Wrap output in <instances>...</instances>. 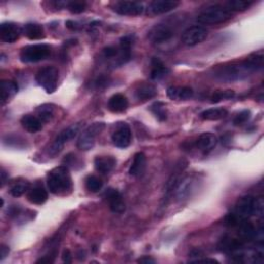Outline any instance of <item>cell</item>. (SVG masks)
I'll use <instances>...</instances> for the list:
<instances>
[{"label": "cell", "mask_w": 264, "mask_h": 264, "mask_svg": "<svg viewBox=\"0 0 264 264\" xmlns=\"http://www.w3.org/2000/svg\"><path fill=\"white\" fill-rule=\"evenodd\" d=\"M263 67V53L259 52L246 60L224 65L216 70V77L224 82H234L243 80L251 73L258 71Z\"/></svg>", "instance_id": "obj_1"}, {"label": "cell", "mask_w": 264, "mask_h": 264, "mask_svg": "<svg viewBox=\"0 0 264 264\" xmlns=\"http://www.w3.org/2000/svg\"><path fill=\"white\" fill-rule=\"evenodd\" d=\"M47 185L50 192L56 195H63L72 188V180L66 166H59L52 169L47 177Z\"/></svg>", "instance_id": "obj_2"}, {"label": "cell", "mask_w": 264, "mask_h": 264, "mask_svg": "<svg viewBox=\"0 0 264 264\" xmlns=\"http://www.w3.org/2000/svg\"><path fill=\"white\" fill-rule=\"evenodd\" d=\"M264 212V202L262 197L255 198L246 195L237 200L233 214L240 220H247L253 216H262Z\"/></svg>", "instance_id": "obj_3"}, {"label": "cell", "mask_w": 264, "mask_h": 264, "mask_svg": "<svg viewBox=\"0 0 264 264\" xmlns=\"http://www.w3.org/2000/svg\"><path fill=\"white\" fill-rule=\"evenodd\" d=\"M232 18V12H230L227 8L215 5L207 7L204 11H202L198 17L197 21L202 24H220L224 23Z\"/></svg>", "instance_id": "obj_4"}, {"label": "cell", "mask_w": 264, "mask_h": 264, "mask_svg": "<svg viewBox=\"0 0 264 264\" xmlns=\"http://www.w3.org/2000/svg\"><path fill=\"white\" fill-rule=\"evenodd\" d=\"M51 54V47L47 43H35L24 47L20 52V59L24 63H35L47 59Z\"/></svg>", "instance_id": "obj_5"}, {"label": "cell", "mask_w": 264, "mask_h": 264, "mask_svg": "<svg viewBox=\"0 0 264 264\" xmlns=\"http://www.w3.org/2000/svg\"><path fill=\"white\" fill-rule=\"evenodd\" d=\"M37 84L46 90L47 93H54L57 89L59 71L56 67L47 66L41 68L36 74Z\"/></svg>", "instance_id": "obj_6"}, {"label": "cell", "mask_w": 264, "mask_h": 264, "mask_svg": "<svg viewBox=\"0 0 264 264\" xmlns=\"http://www.w3.org/2000/svg\"><path fill=\"white\" fill-rule=\"evenodd\" d=\"M105 128V124L101 122H96L87 127L78 138L77 148L83 151H88L92 149L95 145L97 137Z\"/></svg>", "instance_id": "obj_7"}, {"label": "cell", "mask_w": 264, "mask_h": 264, "mask_svg": "<svg viewBox=\"0 0 264 264\" xmlns=\"http://www.w3.org/2000/svg\"><path fill=\"white\" fill-rule=\"evenodd\" d=\"M81 127H82L81 123H77V124H73V125L69 126L68 128L64 129L62 132H60L59 136L55 139L54 143L52 144V146L49 150V155L56 156L57 154H59L62 151L64 145L66 143H68L70 140L74 139L78 135V132H80V130H81Z\"/></svg>", "instance_id": "obj_8"}, {"label": "cell", "mask_w": 264, "mask_h": 264, "mask_svg": "<svg viewBox=\"0 0 264 264\" xmlns=\"http://www.w3.org/2000/svg\"><path fill=\"white\" fill-rule=\"evenodd\" d=\"M207 35L208 32L204 27H201V26H192V27L187 28L183 32L181 39L185 46L193 47L204 41Z\"/></svg>", "instance_id": "obj_9"}, {"label": "cell", "mask_w": 264, "mask_h": 264, "mask_svg": "<svg viewBox=\"0 0 264 264\" xmlns=\"http://www.w3.org/2000/svg\"><path fill=\"white\" fill-rule=\"evenodd\" d=\"M131 139H132V134L129 125L127 123L118 124L116 130L112 135V141L114 145L118 148L125 149L129 147V145L131 144Z\"/></svg>", "instance_id": "obj_10"}, {"label": "cell", "mask_w": 264, "mask_h": 264, "mask_svg": "<svg viewBox=\"0 0 264 264\" xmlns=\"http://www.w3.org/2000/svg\"><path fill=\"white\" fill-rule=\"evenodd\" d=\"M22 33L23 29L15 23L5 22L0 25V39L4 42L13 43L20 38Z\"/></svg>", "instance_id": "obj_11"}, {"label": "cell", "mask_w": 264, "mask_h": 264, "mask_svg": "<svg viewBox=\"0 0 264 264\" xmlns=\"http://www.w3.org/2000/svg\"><path fill=\"white\" fill-rule=\"evenodd\" d=\"M173 36L172 29L167 25H156L150 30L149 38L152 42L160 45L168 41Z\"/></svg>", "instance_id": "obj_12"}, {"label": "cell", "mask_w": 264, "mask_h": 264, "mask_svg": "<svg viewBox=\"0 0 264 264\" xmlns=\"http://www.w3.org/2000/svg\"><path fill=\"white\" fill-rule=\"evenodd\" d=\"M115 12L122 16H141L145 12V6L137 2H121L115 6Z\"/></svg>", "instance_id": "obj_13"}, {"label": "cell", "mask_w": 264, "mask_h": 264, "mask_svg": "<svg viewBox=\"0 0 264 264\" xmlns=\"http://www.w3.org/2000/svg\"><path fill=\"white\" fill-rule=\"evenodd\" d=\"M195 180L192 177L184 178L183 180L179 181L178 185L174 188V195L178 200L187 199L192 192L194 191L195 187Z\"/></svg>", "instance_id": "obj_14"}, {"label": "cell", "mask_w": 264, "mask_h": 264, "mask_svg": "<svg viewBox=\"0 0 264 264\" xmlns=\"http://www.w3.org/2000/svg\"><path fill=\"white\" fill-rule=\"evenodd\" d=\"M105 199L109 202L110 208L112 212L117 213V214H122L125 212V202L123 200V197L121 195V193L113 188L108 189L105 191Z\"/></svg>", "instance_id": "obj_15"}, {"label": "cell", "mask_w": 264, "mask_h": 264, "mask_svg": "<svg viewBox=\"0 0 264 264\" xmlns=\"http://www.w3.org/2000/svg\"><path fill=\"white\" fill-rule=\"evenodd\" d=\"M117 160L113 156H97L94 160L95 169L102 174L110 173L115 168Z\"/></svg>", "instance_id": "obj_16"}, {"label": "cell", "mask_w": 264, "mask_h": 264, "mask_svg": "<svg viewBox=\"0 0 264 264\" xmlns=\"http://www.w3.org/2000/svg\"><path fill=\"white\" fill-rule=\"evenodd\" d=\"M179 5V2H173V0H157L150 4L149 11L153 15H161L174 10Z\"/></svg>", "instance_id": "obj_17"}, {"label": "cell", "mask_w": 264, "mask_h": 264, "mask_svg": "<svg viewBox=\"0 0 264 264\" xmlns=\"http://www.w3.org/2000/svg\"><path fill=\"white\" fill-rule=\"evenodd\" d=\"M217 144L218 138L214 134H210V132H204V134L200 135L196 142L197 148L203 153L210 152L213 149H215Z\"/></svg>", "instance_id": "obj_18"}, {"label": "cell", "mask_w": 264, "mask_h": 264, "mask_svg": "<svg viewBox=\"0 0 264 264\" xmlns=\"http://www.w3.org/2000/svg\"><path fill=\"white\" fill-rule=\"evenodd\" d=\"M128 105L127 97L121 93L113 95L108 102V108L113 113H123L128 109Z\"/></svg>", "instance_id": "obj_19"}, {"label": "cell", "mask_w": 264, "mask_h": 264, "mask_svg": "<svg viewBox=\"0 0 264 264\" xmlns=\"http://www.w3.org/2000/svg\"><path fill=\"white\" fill-rule=\"evenodd\" d=\"M146 164H147L146 155L142 152L137 153L134 157V161H132L131 166L129 168V174L135 178L141 177L145 172Z\"/></svg>", "instance_id": "obj_20"}, {"label": "cell", "mask_w": 264, "mask_h": 264, "mask_svg": "<svg viewBox=\"0 0 264 264\" xmlns=\"http://www.w3.org/2000/svg\"><path fill=\"white\" fill-rule=\"evenodd\" d=\"M194 91L190 87L171 86L167 89V96L172 100H187L192 98Z\"/></svg>", "instance_id": "obj_21"}, {"label": "cell", "mask_w": 264, "mask_h": 264, "mask_svg": "<svg viewBox=\"0 0 264 264\" xmlns=\"http://www.w3.org/2000/svg\"><path fill=\"white\" fill-rule=\"evenodd\" d=\"M236 227L239 228V236L242 242H248V241L255 240L257 229L248 219L243 220Z\"/></svg>", "instance_id": "obj_22"}, {"label": "cell", "mask_w": 264, "mask_h": 264, "mask_svg": "<svg viewBox=\"0 0 264 264\" xmlns=\"http://www.w3.org/2000/svg\"><path fill=\"white\" fill-rule=\"evenodd\" d=\"M21 124L23 128L30 132V134H36V132L40 131L42 129V123L41 121L33 115H25L21 119Z\"/></svg>", "instance_id": "obj_23"}, {"label": "cell", "mask_w": 264, "mask_h": 264, "mask_svg": "<svg viewBox=\"0 0 264 264\" xmlns=\"http://www.w3.org/2000/svg\"><path fill=\"white\" fill-rule=\"evenodd\" d=\"M23 34L31 40H37L45 37L42 26L36 23H28L23 27Z\"/></svg>", "instance_id": "obj_24"}, {"label": "cell", "mask_w": 264, "mask_h": 264, "mask_svg": "<svg viewBox=\"0 0 264 264\" xmlns=\"http://www.w3.org/2000/svg\"><path fill=\"white\" fill-rule=\"evenodd\" d=\"M169 69L167 66L159 59L154 57L152 59V70H151V78L154 81L161 80L165 75H167Z\"/></svg>", "instance_id": "obj_25"}, {"label": "cell", "mask_w": 264, "mask_h": 264, "mask_svg": "<svg viewBox=\"0 0 264 264\" xmlns=\"http://www.w3.org/2000/svg\"><path fill=\"white\" fill-rule=\"evenodd\" d=\"M48 197L49 195L47 190L41 186H36L29 189L27 194L28 201H30L32 204H37V205L43 204L48 200Z\"/></svg>", "instance_id": "obj_26"}, {"label": "cell", "mask_w": 264, "mask_h": 264, "mask_svg": "<svg viewBox=\"0 0 264 264\" xmlns=\"http://www.w3.org/2000/svg\"><path fill=\"white\" fill-rule=\"evenodd\" d=\"M228 116V112L223 108L208 109L200 114V118L204 121H219Z\"/></svg>", "instance_id": "obj_27"}, {"label": "cell", "mask_w": 264, "mask_h": 264, "mask_svg": "<svg viewBox=\"0 0 264 264\" xmlns=\"http://www.w3.org/2000/svg\"><path fill=\"white\" fill-rule=\"evenodd\" d=\"M157 88L152 84H144L140 86L136 91V97L140 101H147L154 98L157 95Z\"/></svg>", "instance_id": "obj_28"}, {"label": "cell", "mask_w": 264, "mask_h": 264, "mask_svg": "<svg viewBox=\"0 0 264 264\" xmlns=\"http://www.w3.org/2000/svg\"><path fill=\"white\" fill-rule=\"evenodd\" d=\"M19 90V87L16 82L5 80L2 83V101L5 104L9 99L14 97Z\"/></svg>", "instance_id": "obj_29"}, {"label": "cell", "mask_w": 264, "mask_h": 264, "mask_svg": "<svg viewBox=\"0 0 264 264\" xmlns=\"http://www.w3.org/2000/svg\"><path fill=\"white\" fill-rule=\"evenodd\" d=\"M55 109L52 104H42L36 110V117L41 121V123L51 122L54 118Z\"/></svg>", "instance_id": "obj_30"}, {"label": "cell", "mask_w": 264, "mask_h": 264, "mask_svg": "<svg viewBox=\"0 0 264 264\" xmlns=\"http://www.w3.org/2000/svg\"><path fill=\"white\" fill-rule=\"evenodd\" d=\"M30 189V183L28 181H19L15 183L11 188V194L14 197H20Z\"/></svg>", "instance_id": "obj_31"}, {"label": "cell", "mask_w": 264, "mask_h": 264, "mask_svg": "<svg viewBox=\"0 0 264 264\" xmlns=\"http://www.w3.org/2000/svg\"><path fill=\"white\" fill-rule=\"evenodd\" d=\"M253 5V2H247V0H230L227 3V9L230 12H243L248 10Z\"/></svg>", "instance_id": "obj_32"}, {"label": "cell", "mask_w": 264, "mask_h": 264, "mask_svg": "<svg viewBox=\"0 0 264 264\" xmlns=\"http://www.w3.org/2000/svg\"><path fill=\"white\" fill-rule=\"evenodd\" d=\"M151 111L154 114V116L161 122L165 121L167 119V111L165 109V104L163 102H155L152 107Z\"/></svg>", "instance_id": "obj_33"}, {"label": "cell", "mask_w": 264, "mask_h": 264, "mask_svg": "<svg viewBox=\"0 0 264 264\" xmlns=\"http://www.w3.org/2000/svg\"><path fill=\"white\" fill-rule=\"evenodd\" d=\"M85 184H86V188L93 193L99 192L103 186L102 181L96 175H88L85 181Z\"/></svg>", "instance_id": "obj_34"}, {"label": "cell", "mask_w": 264, "mask_h": 264, "mask_svg": "<svg viewBox=\"0 0 264 264\" xmlns=\"http://www.w3.org/2000/svg\"><path fill=\"white\" fill-rule=\"evenodd\" d=\"M235 95L233 90H224V91H217L216 93L213 94L212 96V102L213 103H218L222 100H227L233 98Z\"/></svg>", "instance_id": "obj_35"}, {"label": "cell", "mask_w": 264, "mask_h": 264, "mask_svg": "<svg viewBox=\"0 0 264 264\" xmlns=\"http://www.w3.org/2000/svg\"><path fill=\"white\" fill-rule=\"evenodd\" d=\"M251 111L249 110H244L241 113L237 114L235 116V118L233 119V125L234 126H242L244 124H246L250 119H251Z\"/></svg>", "instance_id": "obj_36"}, {"label": "cell", "mask_w": 264, "mask_h": 264, "mask_svg": "<svg viewBox=\"0 0 264 264\" xmlns=\"http://www.w3.org/2000/svg\"><path fill=\"white\" fill-rule=\"evenodd\" d=\"M66 7L72 14H81L86 10L87 4L82 3V2H70V3H67Z\"/></svg>", "instance_id": "obj_37"}, {"label": "cell", "mask_w": 264, "mask_h": 264, "mask_svg": "<svg viewBox=\"0 0 264 264\" xmlns=\"http://www.w3.org/2000/svg\"><path fill=\"white\" fill-rule=\"evenodd\" d=\"M120 51L116 47H108L103 50V55L105 58H115L116 56H119Z\"/></svg>", "instance_id": "obj_38"}, {"label": "cell", "mask_w": 264, "mask_h": 264, "mask_svg": "<svg viewBox=\"0 0 264 264\" xmlns=\"http://www.w3.org/2000/svg\"><path fill=\"white\" fill-rule=\"evenodd\" d=\"M65 25H66V27L68 28V29H70V30H77L78 28H80V26H78V24L76 23V22H74V21H71V20H68L66 23H65Z\"/></svg>", "instance_id": "obj_39"}, {"label": "cell", "mask_w": 264, "mask_h": 264, "mask_svg": "<svg viewBox=\"0 0 264 264\" xmlns=\"http://www.w3.org/2000/svg\"><path fill=\"white\" fill-rule=\"evenodd\" d=\"M62 260H63V262H66V263H71L72 262V257H71V254H70L69 250H65L63 252Z\"/></svg>", "instance_id": "obj_40"}, {"label": "cell", "mask_w": 264, "mask_h": 264, "mask_svg": "<svg viewBox=\"0 0 264 264\" xmlns=\"http://www.w3.org/2000/svg\"><path fill=\"white\" fill-rule=\"evenodd\" d=\"M138 262H139V263H145V264H151V263H155V260L152 259L151 257L146 256V257H143V258L139 259Z\"/></svg>", "instance_id": "obj_41"}, {"label": "cell", "mask_w": 264, "mask_h": 264, "mask_svg": "<svg viewBox=\"0 0 264 264\" xmlns=\"http://www.w3.org/2000/svg\"><path fill=\"white\" fill-rule=\"evenodd\" d=\"M10 253V249L7 247V246H2V257H0V259L4 260Z\"/></svg>", "instance_id": "obj_42"}, {"label": "cell", "mask_w": 264, "mask_h": 264, "mask_svg": "<svg viewBox=\"0 0 264 264\" xmlns=\"http://www.w3.org/2000/svg\"><path fill=\"white\" fill-rule=\"evenodd\" d=\"M7 175H8V173L5 171V169H3L2 170V186H4L7 182Z\"/></svg>", "instance_id": "obj_43"}]
</instances>
